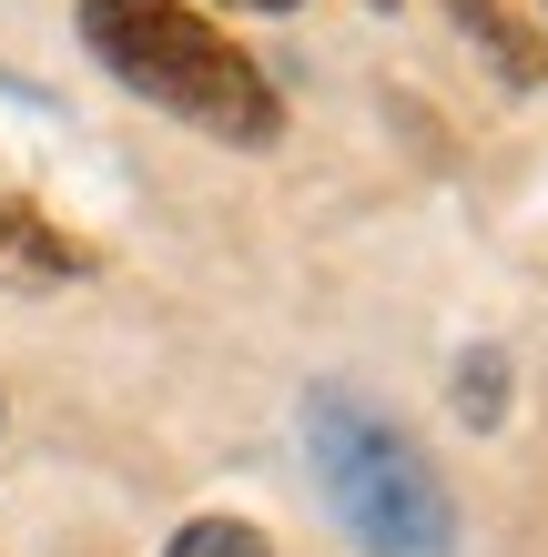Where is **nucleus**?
<instances>
[{
    "label": "nucleus",
    "instance_id": "obj_2",
    "mask_svg": "<svg viewBox=\"0 0 548 557\" xmlns=\"http://www.w3.org/2000/svg\"><path fill=\"white\" fill-rule=\"evenodd\" d=\"M305 467L315 497L345 528L356 557H458V497H447L437 456L356 385H315L305 396Z\"/></svg>",
    "mask_w": 548,
    "mask_h": 557
},
{
    "label": "nucleus",
    "instance_id": "obj_8",
    "mask_svg": "<svg viewBox=\"0 0 548 557\" xmlns=\"http://www.w3.org/2000/svg\"><path fill=\"white\" fill-rule=\"evenodd\" d=\"M366 11H397V0H366Z\"/></svg>",
    "mask_w": 548,
    "mask_h": 557
},
{
    "label": "nucleus",
    "instance_id": "obj_4",
    "mask_svg": "<svg viewBox=\"0 0 548 557\" xmlns=\"http://www.w3.org/2000/svg\"><path fill=\"white\" fill-rule=\"evenodd\" d=\"M447 21H458L467 41L498 61V82H519V91H538V82H548V30L519 11V0H447Z\"/></svg>",
    "mask_w": 548,
    "mask_h": 557
},
{
    "label": "nucleus",
    "instance_id": "obj_9",
    "mask_svg": "<svg viewBox=\"0 0 548 557\" xmlns=\"http://www.w3.org/2000/svg\"><path fill=\"white\" fill-rule=\"evenodd\" d=\"M0 425H11V406H0Z\"/></svg>",
    "mask_w": 548,
    "mask_h": 557
},
{
    "label": "nucleus",
    "instance_id": "obj_7",
    "mask_svg": "<svg viewBox=\"0 0 548 557\" xmlns=\"http://www.w3.org/2000/svg\"><path fill=\"white\" fill-rule=\"evenodd\" d=\"M234 11H305V0H234Z\"/></svg>",
    "mask_w": 548,
    "mask_h": 557
},
{
    "label": "nucleus",
    "instance_id": "obj_6",
    "mask_svg": "<svg viewBox=\"0 0 548 557\" xmlns=\"http://www.w3.org/2000/svg\"><path fill=\"white\" fill-rule=\"evenodd\" d=\"M153 557H275V537L254 528V517H223V507H204V517H183V528L153 547Z\"/></svg>",
    "mask_w": 548,
    "mask_h": 557
},
{
    "label": "nucleus",
    "instance_id": "obj_1",
    "mask_svg": "<svg viewBox=\"0 0 548 557\" xmlns=\"http://www.w3.org/2000/svg\"><path fill=\"white\" fill-rule=\"evenodd\" d=\"M82 51L133 91V102L173 112L183 133L204 143H234V152H265L284 143V91L265 82L234 30L193 0H82Z\"/></svg>",
    "mask_w": 548,
    "mask_h": 557
},
{
    "label": "nucleus",
    "instance_id": "obj_5",
    "mask_svg": "<svg viewBox=\"0 0 548 557\" xmlns=\"http://www.w3.org/2000/svg\"><path fill=\"white\" fill-rule=\"evenodd\" d=\"M447 406H458L477 436H498V425H508V355H498V345H467V355H458V385H447Z\"/></svg>",
    "mask_w": 548,
    "mask_h": 557
},
{
    "label": "nucleus",
    "instance_id": "obj_3",
    "mask_svg": "<svg viewBox=\"0 0 548 557\" xmlns=\"http://www.w3.org/2000/svg\"><path fill=\"white\" fill-rule=\"evenodd\" d=\"M92 264H102V253H92L82 234H61L31 193H0V274L11 284H82Z\"/></svg>",
    "mask_w": 548,
    "mask_h": 557
}]
</instances>
